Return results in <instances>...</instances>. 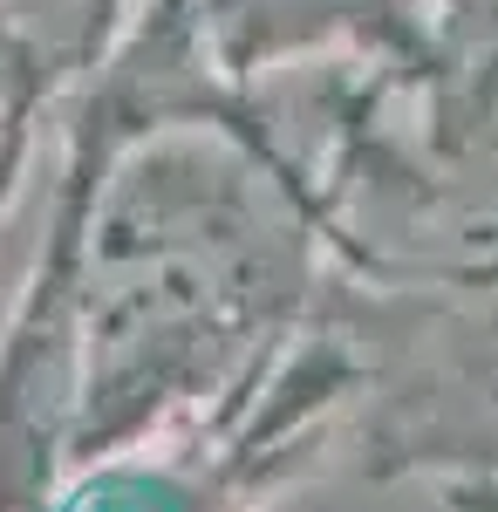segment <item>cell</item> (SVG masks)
Listing matches in <instances>:
<instances>
[{
    "instance_id": "cell-4",
    "label": "cell",
    "mask_w": 498,
    "mask_h": 512,
    "mask_svg": "<svg viewBox=\"0 0 498 512\" xmlns=\"http://www.w3.org/2000/svg\"><path fill=\"white\" fill-rule=\"evenodd\" d=\"M62 89H69V69L21 28L14 7H0V117H14V110H48Z\"/></svg>"
},
{
    "instance_id": "cell-2",
    "label": "cell",
    "mask_w": 498,
    "mask_h": 512,
    "mask_svg": "<svg viewBox=\"0 0 498 512\" xmlns=\"http://www.w3.org/2000/svg\"><path fill=\"white\" fill-rule=\"evenodd\" d=\"M185 14L232 96L260 76L328 62V55L376 62L403 82L444 69L437 21L423 0H185Z\"/></svg>"
},
{
    "instance_id": "cell-3",
    "label": "cell",
    "mask_w": 498,
    "mask_h": 512,
    "mask_svg": "<svg viewBox=\"0 0 498 512\" xmlns=\"http://www.w3.org/2000/svg\"><path fill=\"white\" fill-rule=\"evenodd\" d=\"M0 7H14L21 28L69 69V89L103 62V48L116 41L123 14H130V0H0Z\"/></svg>"
},
{
    "instance_id": "cell-7",
    "label": "cell",
    "mask_w": 498,
    "mask_h": 512,
    "mask_svg": "<svg viewBox=\"0 0 498 512\" xmlns=\"http://www.w3.org/2000/svg\"><path fill=\"white\" fill-rule=\"evenodd\" d=\"M451 499H458V512H498V485L492 478H471V485H458Z\"/></svg>"
},
{
    "instance_id": "cell-1",
    "label": "cell",
    "mask_w": 498,
    "mask_h": 512,
    "mask_svg": "<svg viewBox=\"0 0 498 512\" xmlns=\"http://www.w3.org/2000/svg\"><path fill=\"white\" fill-rule=\"evenodd\" d=\"M62 171L82 185L76 465L219 424L321 315L314 198L239 123L62 137Z\"/></svg>"
},
{
    "instance_id": "cell-5",
    "label": "cell",
    "mask_w": 498,
    "mask_h": 512,
    "mask_svg": "<svg viewBox=\"0 0 498 512\" xmlns=\"http://www.w3.org/2000/svg\"><path fill=\"white\" fill-rule=\"evenodd\" d=\"M423 7H430L437 48H444L437 76L498 82V0H423Z\"/></svg>"
},
{
    "instance_id": "cell-6",
    "label": "cell",
    "mask_w": 498,
    "mask_h": 512,
    "mask_svg": "<svg viewBox=\"0 0 498 512\" xmlns=\"http://www.w3.org/2000/svg\"><path fill=\"white\" fill-rule=\"evenodd\" d=\"M41 117H48V110H14V117H0V219L14 212V198L28 192V171H35V151H41Z\"/></svg>"
}]
</instances>
